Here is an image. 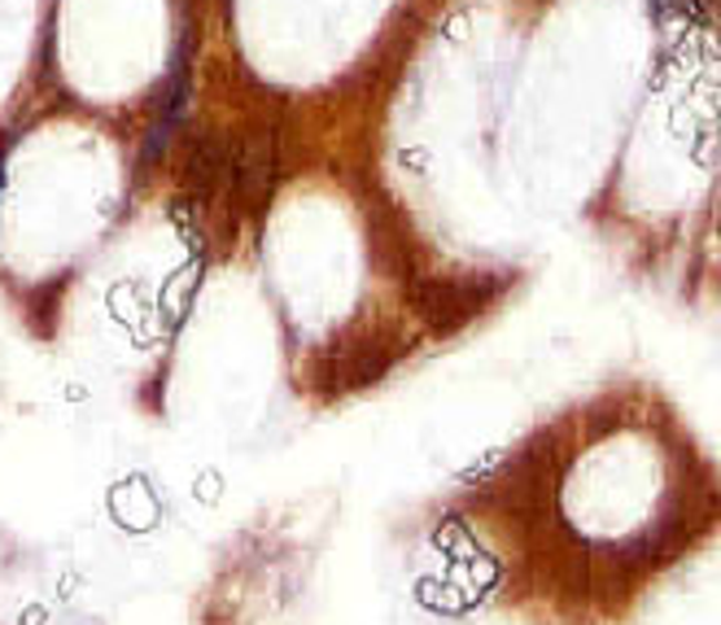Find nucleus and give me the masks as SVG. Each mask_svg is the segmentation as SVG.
<instances>
[{
    "label": "nucleus",
    "instance_id": "1",
    "mask_svg": "<svg viewBox=\"0 0 721 625\" xmlns=\"http://www.w3.org/2000/svg\"><path fill=\"white\" fill-rule=\"evenodd\" d=\"M490 293H495V284H486V280H433V284L416 289V306L437 329H455L473 311H481Z\"/></svg>",
    "mask_w": 721,
    "mask_h": 625
}]
</instances>
